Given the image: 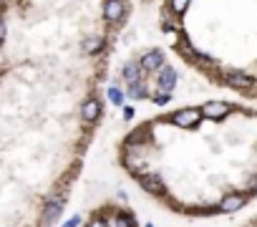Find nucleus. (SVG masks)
I'll list each match as a JSON object with an SVG mask.
<instances>
[{
  "instance_id": "nucleus-15",
  "label": "nucleus",
  "mask_w": 257,
  "mask_h": 227,
  "mask_svg": "<svg viewBox=\"0 0 257 227\" xmlns=\"http://www.w3.org/2000/svg\"><path fill=\"white\" fill-rule=\"evenodd\" d=\"M177 51L184 56V58H189V61H194L199 53H197V48H194V45H192V40L187 38V36H182L179 40H177Z\"/></svg>"
},
{
  "instance_id": "nucleus-1",
  "label": "nucleus",
  "mask_w": 257,
  "mask_h": 227,
  "mask_svg": "<svg viewBox=\"0 0 257 227\" xmlns=\"http://www.w3.org/2000/svg\"><path fill=\"white\" fill-rule=\"evenodd\" d=\"M169 121L179 129H194L202 121V109H179L177 114H171Z\"/></svg>"
},
{
  "instance_id": "nucleus-21",
  "label": "nucleus",
  "mask_w": 257,
  "mask_h": 227,
  "mask_svg": "<svg viewBox=\"0 0 257 227\" xmlns=\"http://www.w3.org/2000/svg\"><path fill=\"white\" fill-rule=\"evenodd\" d=\"M89 227H111L109 225V220H106V217H101V215H96L91 222H89Z\"/></svg>"
},
{
  "instance_id": "nucleus-25",
  "label": "nucleus",
  "mask_w": 257,
  "mask_h": 227,
  "mask_svg": "<svg viewBox=\"0 0 257 227\" xmlns=\"http://www.w3.org/2000/svg\"><path fill=\"white\" fill-rule=\"evenodd\" d=\"M250 192H252V194H257V177L250 182Z\"/></svg>"
},
{
  "instance_id": "nucleus-16",
  "label": "nucleus",
  "mask_w": 257,
  "mask_h": 227,
  "mask_svg": "<svg viewBox=\"0 0 257 227\" xmlns=\"http://www.w3.org/2000/svg\"><path fill=\"white\" fill-rule=\"evenodd\" d=\"M174 15H177V13H174V10H171L169 5H166V8L161 10V28H164L166 33H171V31H174V28H177V23H174Z\"/></svg>"
},
{
  "instance_id": "nucleus-9",
  "label": "nucleus",
  "mask_w": 257,
  "mask_h": 227,
  "mask_svg": "<svg viewBox=\"0 0 257 227\" xmlns=\"http://www.w3.org/2000/svg\"><path fill=\"white\" fill-rule=\"evenodd\" d=\"M81 116H83V121H89V124H94L98 116H103L101 101H98V99H86V101L81 104Z\"/></svg>"
},
{
  "instance_id": "nucleus-7",
  "label": "nucleus",
  "mask_w": 257,
  "mask_h": 227,
  "mask_svg": "<svg viewBox=\"0 0 257 227\" xmlns=\"http://www.w3.org/2000/svg\"><path fill=\"white\" fill-rule=\"evenodd\" d=\"M177 81H179V76H177V68H171V66H161L159 68V76H157V88L159 91H171L177 86Z\"/></svg>"
},
{
  "instance_id": "nucleus-2",
  "label": "nucleus",
  "mask_w": 257,
  "mask_h": 227,
  "mask_svg": "<svg viewBox=\"0 0 257 227\" xmlns=\"http://www.w3.org/2000/svg\"><path fill=\"white\" fill-rule=\"evenodd\" d=\"M136 179H139V185H141L144 192L154 194V197H164L166 194V185H164L161 174H157V172H152V174H139Z\"/></svg>"
},
{
  "instance_id": "nucleus-24",
  "label": "nucleus",
  "mask_w": 257,
  "mask_h": 227,
  "mask_svg": "<svg viewBox=\"0 0 257 227\" xmlns=\"http://www.w3.org/2000/svg\"><path fill=\"white\" fill-rule=\"evenodd\" d=\"M3 43H5V20L0 18V45H3Z\"/></svg>"
},
{
  "instance_id": "nucleus-5",
  "label": "nucleus",
  "mask_w": 257,
  "mask_h": 227,
  "mask_svg": "<svg viewBox=\"0 0 257 227\" xmlns=\"http://www.w3.org/2000/svg\"><path fill=\"white\" fill-rule=\"evenodd\" d=\"M229 111H232V106L227 101H207L202 106V116L204 119H212V121H222Z\"/></svg>"
},
{
  "instance_id": "nucleus-10",
  "label": "nucleus",
  "mask_w": 257,
  "mask_h": 227,
  "mask_svg": "<svg viewBox=\"0 0 257 227\" xmlns=\"http://www.w3.org/2000/svg\"><path fill=\"white\" fill-rule=\"evenodd\" d=\"M141 68L149 74V71H159V68L164 66V51H159V48H152L149 53H144L141 56Z\"/></svg>"
},
{
  "instance_id": "nucleus-18",
  "label": "nucleus",
  "mask_w": 257,
  "mask_h": 227,
  "mask_svg": "<svg viewBox=\"0 0 257 227\" xmlns=\"http://www.w3.org/2000/svg\"><path fill=\"white\" fill-rule=\"evenodd\" d=\"M109 101H111L114 106H124V101H126V91H121L119 86H111V88H109Z\"/></svg>"
},
{
  "instance_id": "nucleus-4",
  "label": "nucleus",
  "mask_w": 257,
  "mask_h": 227,
  "mask_svg": "<svg viewBox=\"0 0 257 227\" xmlns=\"http://www.w3.org/2000/svg\"><path fill=\"white\" fill-rule=\"evenodd\" d=\"M225 83L232 86V88H237V91H250V88H255L257 81L250 74H245V71H227L225 74Z\"/></svg>"
},
{
  "instance_id": "nucleus-8",
  "label": "nucleus",
  "mask_w": 257,
  "mask_h": 227,
  "mask_svg": "<svg viewBox=\"0 0 257 227\" xmlns=\"http://www.w3.org/2000/svg\"><path fill=\"white\" fill-rule=\"evenodd\" d=\"M124 15H126V3H124V0H106V3H103L106 23H119Z\"/></svg>"
},
{
  "instance_id": "nucleus-23",
  "label": "nucleus",
  "mask_w": 257,
  "mask_h": 227,
  "mask_svg": "<svg viewBox=\"0 0 257 227\" xmlns=\"http://www.w3.org/2000/svg\"><path fill=\"white\" fill-rule=\"evenodd\" d=\"M134 116H136V114H134V109H131V106H124V119H126V121H131Z\"/></svg>"
},
{
  "instance_id": "nucleus-14",
  "label": "nucleus",
  "mask_w": 257,
  "mask_h": 227,
  "mask_svg": "<svg viewBox=\"0 0 257 227\" xmlns=\"http://www.w3.org/2000/svg\"><path fill=\"white\" fill-rule=\"evenodd\" d=\"M103 45H106V38L103 36H89L83 40V53L86 56H94L98 51H103Z\"/></svg>"
},
{
  "instance_id": "nucleus-11",
  "label": "nucleus",
  "mask_w": 257,
  "mask_h": 227,
  "mask_svg": "<svg viewBox=\"0 0 257 227\" xmlns=\"http://www.w3.org/2000/svg\"><path fill=\"white\" fill-rule=\"evenodd\" d=\"M144 74H146V71L141 68V63H139V61H126V63L121 66V78H124L126 83L144 78Z\"/></svg>"
},
{
  "instance_id": "nucleus-6",
  "label": "nucleus",
  "mask_w": 257,
  "mask_h": 227,
  "mask_svg": "<svg viewBox=\"0 0 257 227\" xmlns=\"http://www.w3.org/2000/svg\"><path fill=\"white\" fill-rule=\"evenodd\" d=\"M245 202H247V197H245V194L232 192V194H225V197H222V202L217 204V207H220V212H222V215H232V212H240V210L245 207Z\"/></svg>"
},
{
  "instance_id": "nucleus-12",
  "label": "nucleus",
  "mask_w": 257,
  "mask_h": 227,
  "mask_svg": "<svg viewBox=\"0 0 257 227\" xmlns=\"http://www.w3.org/2000/svg\"><path fill=\"white\" fill-rule=\"evenodd\" d=\"M126 96L134 99V101H144V99H149L152 94H149V86L144 83V78H139V81L126 83Z\"/></svg>"
},
{
  "instance_id": "nucleus-3",
  "label": "nucleus",
  "mask_w": 257,
  "mask_h": 227,
  "mask_svg": "<svg viewBox=\"0 0 257 227\" xmlns=\"http://www.w3.org/2000/svg\"><path fill=\"white\" fill-rule=\"evenodd\" d=\"M63 207H66V197H58V194L48 197V199H46V207H43V215H40L43 222H46V225H53V222L61 217Z\"/></svg>"
},
{
  "instance_id": "nucleus-17",
  "label": "nucleus",
  "mask_w": 257,
  "mask_h": 227,
  "mask_svg": "<svg viewBox=\"0 0 257 227\" xmlns=\"http://www.w3.org/2000/svg\"><path fill=\"white\" fill-rule=\"evenodd\" d=\"M116 227H139V222L131 212H116Z\"/></svg>"
},
{
  "instance_id": "nucleus-26",
  "label": "nucleus",
  "mask_w": 257,
  "mask_h": 227,
  "mask_svg": "<svg viewBox=\"0 0 257 227\" xmlns=\"http://www.w3.org/2000/svg\"><path fill=\"white\" fill-rule=\"evenodd\" d=\"M144 227H154V225H144Z\"/></svg>"
},
{
  "instance_id": "nucleus-20",
  "label": "nucleus",
  "mask_w": 257,
  "mask_h": 227,
  "mask_svg": "<svg viewBox=\"0 0 257 227\" xmlns=\"http://www.w3.org/2000/svg\"><path fill=\"white\" fill-rule=\"evenodd\" d=\"M152 101H154L157 106H166V104L171 101V91H159L157 96H152Z\"/></svg>"
},
{
  "instance_id": "nucleus-22",
  "label": "nucleus",
  "mask_w": 257,
  "mask_h": 227,
  "mask_svg": "<svg viewBox=\"0 0 257 227\" xmlns=\"http://www.w3.org/2000/svg\"><path fill=\"white\" fill-rule=\"evenodd\" d=\"M81 222H83V220H81V215H73L68 222H63L61 227H81Z\"/></svg>"
},
{
  "instance_id": "nucleus-19",
  "label": "nucleus",
  "mask_w": 257,
  "mask_h": 227,
  "mask_svg": "<svg viewBox=\"0 0 257 227\" xmlns=\"http://www.w3.org/2000/svg\"><path fill=\"white\" fill-rule=\"evenodd\" d=\"M169 8L174 10L177 15H182V13L189 8V0H169Z\"/></svg>"
},
{
  "instance_id": "nucleus-13",
  "label": "nucleus",
  "mask_w": 257,
  "mask_h": 227,
  "mask_svg": "<svg viewBox=\"0 0 257 227\" xmlns=\"http://www.w3.org/2000/svg\"><path fill=\"white\" fill-rule=\"evenodd\" d=\"M146 142H152V126L136 129V131L128 134V139H126V144H131V147H141V144H146Z\"/></svg>"
}]
</instances>
